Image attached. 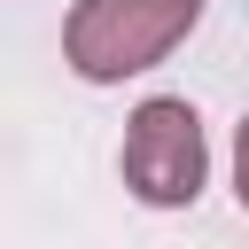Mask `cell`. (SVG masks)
I'll use <instances>...</instances> for the list:
<instances>
[{"label": "cell", "mask_w": 249, "mask_h": 249, "mask_svg": "<svg viewBox=\"0 0 249 249\" xmlns=\"http://www.w3.org/2000/svg\"><path fill=\"white\" fill-rule=\"evenodd\" d=\"M233 202L249 210V117H241V132H233Z\"/></svg>", "instance_id": "cell-3"}, {"label": "cell", "mask_w": 249, "mask_h": 249, "mask_svg": "<svg viewBox=\"0 0 249 249\" xmlns=\"http://www.w3.org/2000/svg\"><path fill=\"white\" fill-rule=\"evenodd\" d=\"M195 23H202V0H78L62 23V62L86 86H117L156 70Z\"/></svg>", "instance_id": "cell-1"}, {"label": "cell", "mask_w": 249, "mask_h": 249, "mask_svg": "<svg viewBox=\"0 0 249 249\" xmlns=\"http://www.w3.org/2000/svg\"><path fill=\"white\" fill-rule=\"evenodd\" d=\"M124 187L148 202V210H187L210 179V140H202V117L179 101V93H156L132 109L124 124Z\"/></svg>", "instance_id": "cell-2"}]
</instances>
